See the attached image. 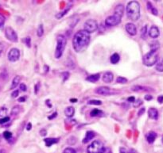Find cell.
Wrapping results in <instances>:
<instances>
[{"label":"cell","mask_w":163,"mask_h":153,"mask_svg":"<svg viewBox=\"0 0 163 153\" xmlns=\"http://www.w3.org/2000/svg\"><path fill=\"white\" fill-rule=\"evenodd\" d=\"M67 44V39L63 35H58L57 37V46L55 50V58L60 59L63 55L65 46Z\"/></svg>","instance_id":"4"},{"label":"cell","mask_w":163,"mask_h":153,"mask_svg":"<svg viewBox=\"0 0 163 153\" xmlns=\"http://www.w3.org/2000/svg\"><path fill=\"white\" fill-rule=\"evenodd\" d=\"M100 78V74H94V75H91L89 76H88L86 78L87 81H88L90 83H95L97 82Z\"/></svg>","instance_id":"19"},{"label":"cell","mask_w":163,"mask_h":153,"mask_svg":"<svg viewBox=\"0 0 163 153\" xmlns=\"http://www.w3.org/2000/svg\"><path fill=\"white\" fill-rule=\"evenodd\" d=\"M44 34V28H43V25L41 24L39 25V26L37 27V35L39 37H41L43 36Z\"/></svg>","instance_id":"27"},{"label":"cell","mask_w":163,"mask_h":153,"mask_svg":"<svg viewBox=\"0 0 163 153\" xmlns=\"http://www.w3.org/2000/svg\"><path fill=\"white\" fill-rule=\"evenodd\" d=\"M125 29L131 36H135L137 34V28L135 25H134L133 23H126L125 25Z\"/></svg>","instance_id":"11"},{"label":"cell","mask_w":163,"mask_h":153,"mask_svg":"<svg viewBox=\"0 0 163 153\" xmlns=\"http://www.w3.org/2000/svg\"><path fill=\"white\" fill-rule=\"evenodd\" d=\"M147 26L146 25H145L142 28L141 30V37L142 39H146V34H147Z\"/></svg>","instance_id":"29"},{"label":"cell","mask_w":163,"mask_h":153,"mask_svg":"<svg viewBox=\"0 0 163 153\" xmlns=\"http://www.w3.org/2000/svg\"><path fill=\"white\" fill-rule=\"evenodd\" d=\"M159 35H160V32H159L158 28L155 25L151 26L150 30H149V36L154 39V38H157V37H159Z\"/></svg>","instance_id":"12"},{"label":"cell","mask_w":163,"mask_h":153,"mask_svg":"<svg viewBox=\"0 0 163 153\" xmlns=\"http://www.w3.org/2000/svg\"><path fill=\"white\" fill-rule=\"evenodd\" d=\"M95 132L93 131H88L86 132L85 137L83 139V143L84 144H88L90 141H92L93 138L95 137Z\"/></svg>","instance_id":"16"},{"label":"cell","mask_w":163,"mask_h":153,"mask_svg":"<svg viewBox=\"0 0 163 153\" xmlns=\"http://www.w3.org/2000/svg\"><path fill=\"white\" fill-rule=\"evenodd\" d=\"M70 102H77V98H72V99H70Z\"/></svg>","instance_id":"53"},{"label":"cell","mask_w":163,"mask_h":153,"mask_svg":"<svg viewBox=\"0 0 163 153\" xmlns=\"http://www.w3.org/2000/svg\"><path fill=\"white\" fill-rule=\"evenodd\" d=\"M19 86H20V90L22 91H27V86H26V85L25 83H20Z\"/></svg>","instance_id":"38"},{"label":"cell","mask_w":163,"mask_h":153,"mask_svg":"<svg viewBox=\"0 0 163 153\" xmlns=\"http://www.w3.org/2000/svg\"><path fill=\"white\" fill-rule=\"evenodd\" d=\"M62 75L64 76V81H65V80H67L68 79L69 73H68V72H63V73H62Z\"/></svg>","instance_id":"43"},{"label":"cell","mask_w":163,"mask_h":153,"mask_svg":"<svg viewBox=\"0 0 163 153\" xmlns=\"http://www.w3.org/2000/svg\"><path fill=\"white\" fill-rule=\"evenodd\" d=\"M100 153H112V152H111V150L109 148L104 147V148L102 149L101 152Z\"/></svg>","instance_id":"40"},{"label":"cell","mask_w":163,"mask_h":153,"mask_svg":"<svg viewBox=\"0 0 163 153\" xmlns=\"http://www.w3.org/2000/svg\"><path fill=\"white\" fill-rule=\"evenodd\" d=\"M127 101L130 102H134L135 101V97L134 96H131V97H129V98H127Z\"/></svg>","instance_id":"49"},{"label":"cell","mask_w":163,"mask_h":153,"mask_svg":"<svg viewBox=\"0 0 163 153\" xmlns=\"http://www.w3.org/2000/svg\"><path fill=\"white\" fill-rule=\"evenodd\" d=\"M148 115L149 117L153 120H157L158 118V111L155 108H151L148 110Z\"/></svg>","instance_id":"15"},{"label":"cell","mask_w":163,"mask_h":153,"mask_svg":"<svg viewBox=\"0 0 163 153\" xmlns=\"http://www.w3.org/2000/svg\"><path fill=\"white\" fill-rule=\"evenodd\" d=\"M131 91H151L152 89L146 87V86L136 85V86H134L131 87Z\"/></svg>","instance_id":"18"},{"label":"cell","mask_w":163,"mask_h":153,"mask_svg":"<svg viewBox=\"0 0 163 153\" xmlns=\"http://www.w3.org/2000/svg\"><path fill=\"white\" fill-rule=\"evenodd\" d=\"M75 113V109L73 106H68L65 110V114L67 117H73Z\"/></svg>","instance_id":"21"},{"label":"cell","mask_w":163,"mask_h":153,"mask_svg":"<svg viewBox=\"0 0 163 153\" xmlns=\"http://www.w3.org/2000/svg\"><path fill=\"white\" fill-rule=\"evenodd\" d=\"M157 60H158V54H157V50H151L146 54H145L142 58V62H143V64L146 66L151 67L155 64H157Z\"/></svg>","instance_id":"5"},{"label":"cell","mask_w":163,"mask_h":153,"mask_svg":"<svg viewBox=\"0 0 163 153\" xmlns=\"http://www.w3.org/2000/svg\"><path fill=\"white\" fill-rule=\"evenodd\" d=\"M4 48H5V46H4V44L3 42H0V55L2 54L4 51Z\"/></svg>","instance_id":"44"},{"label":"cell","mask_w":163,"mask_h":153,"mask_svg":"<svg viewBox=\"0 0 163 153\" xmlns=\"http://www.w3.org/2000/svg\"><path fill=\"white\" fill-rule=\"evenodd\" d=\"M31 128H32V124L30 122L28 123L27 126H26V130L30 131V130H31Z\"/></svg>","instance_id":"52"},{"label":"cell","mask_w":163,"mask_h":153,"mask_svg":"<svg viewBox=\"0 0 163 153\" xmlns=\"http://www.w3.org/2000/svg\"><path fill=\"white\" fill-rule=\"evenodd\" d=\"M146 6H147V9L148 10L150 11V12H151L154 15H157L158 14V11H157V10L154 7L152 4H151V3H150V2H147V3H146Z\"/></svg>","instance_id":"23"},{"label":"cell","mask_w":163,"mask_h":153,"mask_svg":"<svg viewBox=\"0 0 163 153\" xmlns=\"http://www.w3.org/2000/svg\"><path fill=\"white\" fill-rule=\"evenodd\" d=\"M127 18L133 22H136L140 18V5L137 1H131L126 6Z\"/></svg>","instance_id":"3"},{"label":"cell","mask_w":163,"mask_h":153,"mask_svg":"<svg viewBox=\"0 0 163 153\" xmlns=\"http://www.w3.org/2000/svg\"><path fill=\"white\" fill-rule=\"evenodd\" d=\"M30 40H31V39H30V37H26V38H25L24 40H23V41H24L25 43H26V45H27L28 48H30V46H31Z\"/></svg>","instance_id":"37"},{"label":"cell","mask_w":163,"mask_h":153,"mask_svg":"<svg viewBox=\"0 0 163 153\" xmlns=\"http://www.w3.org/2000/svg\"><path fill=\"white\" fill-rule=\"evenodd\" d=\"M116 82L118 83H120V84H124V83H126L127 82V80H126V78H124V77L119 76L116 79Z\"/></svg>","instance_id":"32"},{"label":"cell","mask_w":163,"mask_h":153,"mask_svg":"<svg viewBox=\"0 0 163 153\" xmlns=\"http://www.w3.org/2000/svg\"><path fill=\"white\" fill-rule=\"evenodd\" d=\"M3 137H4V138H5L6 140L9 141L10 139L12 137V133L10 131H5L3 132Z\"/></svg>","instance_id":"33"},{"label":"cell","mask_w":163,"mask_h":153,"mask_svg":"<svg viewBox=\"0 0 163 153\" xmlns=\"http://www.w3.org/2000/svg\"><path fill=\"white\" fill-rule=\"evenodd\" d=\"M119 153H129V152L126 150L125 148H119Z\"/></svg>","instance_id":"47"},{"label":"cell","mask_w":163,"mask_h":153,"mask_svg":"<svg viewBox=\"0 0 163 153\" xmlns=\"http://www.w3.org/2000/svg\"><path fill=\"white\" fill-rule=\"evenodd\" d=\"M19 90H16V91H14L11 93V97H12L13 98H15L19 96Z\"/></svg>","instance_id":"39"},{"label":"cell","mask_w":163,"mask_h":153,"mask_svg":"<svg viewBox=\"0 0 163 153\" xmlns=\"http://www.w3.org/2000/svg\"><path fill=\"white\" fill-rule=\"evenodd\" d=\"M57 112H54V113H52L51 116L48 117V119H49V120L53 119V118H55V117H57Z\"/></svg>","instance_id":"46"},{"label":"cell","mask_w":163,"mask_h":153,"mask_svg":"<svg viewBox=\"0 0 163 153\" xmlns=\"http://www.w3.org/2000/svg\"><path fill=\"white\" fill-rule=\"evenodd\" d=\"M113 79H114V75L112 72L111 71H107L105 72L104 75H103V78L102 80L103 81L106 83H110L113 81Z\"/></svg>","instance_id":"13"},{"label":"cell","mask_w":163,"mask_h":153,"mask_svg":"<svg viewBox=\"0 0 163 153\" xmlns=\"http://www.w3.org/2000/svg\"><path fill=\"white\" fill-rule=\"evenodd\" d=\"M145 99L147 100V101H150V100H152L153 99V97L151 95H146L145 96Z\"/></svg>","instance_id":"51"},{"label":"cell","mask_w":163,"mask_h":153,"mask_svg":"<svg viewBox=\"0 0 163 153\" xmlns=\"http://www.w3.org/2000/svg\"><path fill=\"white\" fill-rule=\"evenodd\" d=\"M84 30L86 32H88V34H92V33H94L95 31L97 30L98 29V24H97V22L95 20H93V19H89L86 22H84Z\"/></svg>","instance_id":"7"},{"label":"cell","mask_w":163,"mask_h":153,"mask_svg":"<svg viewBox=\"0 0 163 153\" xmlns=\"http://www.w3.org/2000/svg\"><path fill=\"white\" fill-rule=\"evenodd\" d=\"M90 115L93 117H102L104 115V112L101 111L100 110H98V109H94L91 111L90 113Z\"/></svg>","instance_id":"22"},{"label":"cell","mask_w":163,"mask_h":153,"mask_svg":"<svg viewBox=\"0 0 163 153\" xmlns=\"http://www.w3.org/2000/svg\"><path fill=\"white\" fill-rule=\"evenodd\" d=\"M63 153H77V152L73 148H66Z\"/></svg>","instance_id":"35"},{"label":"cell","mask_w":163,"mask_h":153,"mask_svg":"<svg viewBox=\"0 0 163 153\" xmlns=\"http://www.w3.org/2000/svg\"><path fill=\"white\" fill-rule=\"evenodd\" d=\"M0 153H6V152H5V150H3V149H1L0 150Z\"/></svg>","instance_id":"55"},{"label":"cell","mask_w":163,"mask_h":153,"mask_svg":"<svg viewBox=\"0 0 163 153\" xmlns=\"http://www.w3.org/2000/svg\"><path fill=\"white\" fill-rule=\"evenodd\" d=\"M155 69H156L157 71H159V72H163V59L156 64Z\"/></svg>","instance_id":"28"},{"label":"cell","mask_w":163,"mask_h":153,"mask_svg":"<svg viewBox=\"0 0 163 153\" xmlns=\"http://www.w3.org/2000/svg\"><path fill=\"white\" fill-rule=\"evenodd\" d=\"M46 102H47V103H46L47 106H48L49 107H52V105H51V104H49V100H47Z\"/></svg>","instance_id":"54"},{"label":"cell","mask_w":163,"mask_h":153,"mask_svg":"<svg viewBox=\"0 0 163 153\" xmlns=\"http://www.w3.org/2000/svg\"><path fill=\"white\" fill-rule=\"evenodd\" d=\"M9 121V117H3V118H1V119H0V125H3V124H5V123L8 122Z\"/></svg>","instance_id":"36"},{"label":"cell","mask_w":163,"mask_h":153,"mask_svg":"<svg viewBox=\"0 0 163 153\" xmlns=\"http://www.w3.org/2000/svg\"><path fill=\"white\" fill-rule=\"evenodd\" d=\"M0 141H1V137H0Z\"/></svg>","instance_id":"57"},{"label":"cell","mask_w":163,"mask_h":153,"mask_svg":"<svg viewBox=\"0 0 163 153\" xmlns=\"http://www.w3.org/2000/svg\"><path fill=\"white\" fill-rule=\"evenodd\" d=\"M141 105H142V101L141 99H137L135 101L133 102V106L135 108H138Z\"/></svg>","instance_id":"34"},{"label":"cell","mask_w":163,"mask_h":153,"mask_svg":"<svg viewBox=\"0 0 163 153\" xmlns=\"http://www.w3.org/2000/svg\"><path fill=\"white\" fill-rule=\"evenodd\" d=\"M70 10V6H68V7H67L66 9L64 10V11H62V12H60L59 14H57V15H56V18L57 19H61L62 17H64V16L67 14V13Z\"/></svg>","instance_id":"26"},{"label":"cell","mask_w":163,"mask_h":153,"mask_svg":"<svg viewBox=\"0 0 163 153\" xmlns=\"http://www.w3.org/2000/svg\"><path fill=\"white\" fill-rule=\"evenodd\" d=\"M111 63L113 64H118V62L120 60V56L118 53H114L113 55L111 56Z\"/></svg>","instance_id":"25"},{"label":"cell","mask_w":163,"mask_h":153,"mask_svg":"<svg viewBox=\"0 0 163 153\" xmlns=\"http://www.w3.org/2000/svg\"><path fill=\"white\" fill-rule=\"evenodd\" d=\"M5 36L11 42H17L18 41V35L16 34L15 30L10 26H7L5 29Z\"/></svg>","instance_id":"9"},{"label":"cell","mask_w":163,"mask_h":153,"mask_svg":"<svg viewBox=\"0 0 163 153\" xmlns=\"http://www.w3.org/2000/svg\"><path fill=\"white\" fill-rule=\"evenodd\" d=\"M7 57H8L9 61L10 62L18 61L20 58V51L16 48H13L8 52Z\"/></svg>","instance_id":"10"},{"label":"cell","mask_w":163,"mask_h":153,"mask_svg":"<svg viewBox=\"0 0 163 153\" xmlns=\"http://www.w3.org/2000/svg\"><path fill=\"white\" fill-rule=\"evenodd\" d=\"M26 99V96H23V97H21V98H19V102H24Z\"/></svg>","instance_id":"50"},{"label":"cell","mask_w":163,"mask_h":153,"mask_svg":"<svg viewBox=\"0 0 163 153\" xmlns=\"http://www.w3.org/2000/svg\"><path fill=\"white\" fill-rule=\"evenodd\" d=\"M104 148V144L101 141H94L87 148V153H100Z\"/></svg>","instance_id":"6"},{"label":"cell","mask_w":163,"mask_h":153,"mask_svg":"<svg viewBox=\"0 0 163 153\" xmlns=\"http://www.w3.org/2000/svg\"><path fill=\"white\" fill-rule=\"evenodd\" d=\"M125 7L123 4H119L115 8V13L113 15L108 17L105 20V24L107 26H115L119 24L121 19L123 18L124 14Z\"/></svg>","instance_id":"2"},{"label":"cell","mask_w":163,"mask_h":153,"mask_svg":"<svg viewBox=\"0 0 163 153\" xmlns=\"http://www.w3.org/2000/svg\"><path fill=\"white\" fill-rule=\"evenodd\" d=\"M90 34L85 30H80L75 34L73 39V46L77 52H82L89 45Z\"/></svg>","instance_id":"1"},{"label":"cell","mask_w":163,"mask_h":153,"mask_svg":"<svg viewBox=\"0 0 163 153\" xmlns=\"http://www.w3.org/2000/svg\"><path fill=\"white\" fill-rule=\"evenodd\" d=\"M145 110H146L145 108H142V109H140V110H139V112H138V116H142V115L145 113Z\"/></svg>","instance_id":"45"},{"label":"cell","mask_w":163,"mask_h":153,"mask_svg":"<svg viewBox=\"0 0 163 153\" xmlns=\"http://www.w3.org/2000/svg\"><path fill=\"white\" fill-rule=\"evenodd\" d=\"M59 138H46L44 140V142L46 145V147H51L52 144H57L59 142Z\"/></svg>","instance_id":"17"},{"label":"cell","mask_w":163,"mask_h":153,"mask_svg":"<svg viewBox=\"0 0 163 153\" xmlns=\"http://www.w3.org/2000/svg\"><path fill=\"white\" fill-rule=\"evenodd\" d=\"M162 144H163V136H162Z\"/></svg>","instance_id":"56"},{"label":"cell","mask_w":163,"mask_h":153,"mask_svg":"<svg viewBox=\"0 0 163 153\" xmlns=\"http://www.w3.org/2000/svg\"><path fill=\"white\" fill-rule=\"evenodd\" d=\"M95 92L96 94L99 95H104V96H108V95H115L118 92L115 91L108 86H99L95 90Z\"/></svg>","instance_id":"8"},{"label":"cell","mask_w":163,"mask_h":153,"mask_svg":"<svg viewBox=\"0 0 163 153\" xmlns=\"http://www.w3.org/2000/svg\"><path fill=\"white\" fill-rule=\"evenodd\" d=\"M20 81H21V78L19 75H16L12 80V83H11V86H10V89L11 90H14L15 89L19 84H20Z\"/></svg>","instance_id":"20"},{"label":"cell","mask_w":163,"mask_h":153,"mask_svg":"<svg viewBox=\"0 0 163 153\" xmlns=\"http://www.w3.org/2000/svg\"><path fill=\"white\" fill-rule=\"evenodd\" d=\"M21 110H22V107H21L20 106H14V107L11 109L10 114H11L12 116H16V115H18V114L21 112Z\"/></svg>","instance_id":"24"},{"label":"cell","mask_w":163,"mask_h":153,"mask_svg":"<svg viewBox=\"0 0 163 153\" xmlns=\"http://www.w3.org/2000/svg\"><path fill=\"white\" fill-rule=\"evenodd\" d=\"M6 114H7V109L5 107L1 108V109H0V119L5 117H7L6 116Z\"/></svg>","instance_id":"30"},{"label":"cell","mask_w":163,"mask_h":153,"mask_svg":"<svg viewBox=\"0 0 163 153\" xmlns=\"http://www.w3.org/2000/svg\"><path fill=\"white\" fill-rule=\"evenodd\" d=\"M88 105H94V106H100L102 104V102L99 100H89L88 102Z\"/></svg>","instance_id":"31"},{"label":"cell","mask_w":163,"mask_h":153,"mask_svg":"<svg viewBox=\"0 0 163 153\" xmlns=\"http://www.w3.org/2000/svg\"><path fill=\"white\" fill-rule=\"evenodd\" d=\"M40 135L41 137H45V136H46L47 135V131L46 129H42L40 130Z\"/></svg>","instance_id":"42"},{"label":"cell","mask_w":163,"mask_h":153,"mask_svg":"<svg viewBox=\"0 0 163 153\" xmlns=\"http://www.w3.org/2000/svg\"><path fill=\"white\" fill-rule=\"evenodd\" d=\"M146 141L149 144H153L157 138V133L154 131L149 132L146 135Z\"/></svg>","instance_id":"14"},{"label":"cell","mask_w":163,"mask_h":153,"mask_svg":"<svg viewBox=\"0 0 163 153\" xmlns=\"http://www.w3.org/2000/svg\"><path fill=\"white\" fill-rule=\"evenodd\" d=\"M157 102H158L160 104L163 103V95H160V96L157 97Z\"/></svg>","instance_id":"48"},{"label":"cell","mask_w":163,"mask_h":153,"mask_svg":"<svg viewBox=\"0 0 163 153\" xmlns=\"http://www.w3.org/2000/svg\"><path fill=\"white\" fill-rule=\"evenodd\" d=\"M39 88H40V83H37V84L35 85V87H34V93H35V95H37V93H38Z\"/></svg>","instance_id":"41"}]
</instances>
